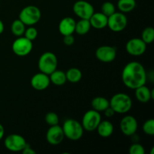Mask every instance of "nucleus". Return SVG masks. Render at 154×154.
I'll use <instances>...</instances> for the list:
<instances>
[{
    "instance_id": "f257e3e1",
    "label": "nucleus",
    "mask_w": 154,
    "mask_h": 154,
    "mask_svg": "<svg viewBox=\"0 0 154 154\" xmlns=\"http://www.w3.org/2000/svg\"><path fill=\"white\" fill-rule=\"evenodd\" d=\"M123 84L131 90H135L145 85L147 72L144 66L139 62L132 61L124 66L121 75Z\"/></svg>"
},
{
    "instance_id": "f03ea898",
    "label": "nucleus",
    "mask_w": 154,
    "mask_h": 154,
    "mask_svg": "<svg viewBox=\"0 0 154 154\" xmlns=\"http://www.w3.org/2000/svg\"><path fill=\"white\" fill-rule=\"evenodd\" d=\"M110 107L117 114H123L129 112L132 107V100L126 93H116L109 100Z\"/></svg>"
},
{
    "instance_id": "7ed1b4c3",
    "label": "nucleus",
    "mask_w": 154,
    "mask_h": 154,
    "mask_svg": "<svg viewBox=\"0 0 154 154\" xmlns=\"http://www.w3.org/2000/svg\"><path fill=\"white\" fill-rule=\"evenodd\" d=\"M62 129L66 138L71 141H78L82 138L84 129L82 125L78 120L68 119L63 123Z\"/></svg>"
},
{
    "instance_id": "20e7f679",
    "label": "nucleus",
    "mask_w": 154,
    "mask_h": 154,
    "mask_svg": "<svg viewBox=\"0 0 154 154\" xmlns=\"http://www.w3.org/2000/svg\"><path fill=\"white\" fill-rule=\"evenodd\" d=\"M57 66H58V60L57 56L54 53L50 51L45 52L39 57L38 66L40 72L49 75L54 71L57 69Z\"/></svg>"
},
{
    "instance_id": "39448f33",
    "label": "nucleus",
    "mask_w": 154,
    "mask_h": 154,
    "mask_svg": "<svg viewBox=\"0 0 154 154\" xmlns=\"http://www.w3.org/2000/svg\"><path fill=\"white\" fill-rule=\"evenodd\" d=\"M42 17L41 10L35 5H28L20 11L19 19L26 26H33L38 23Z\"/></svg>"
},
{
    "instance_id": "423d86ee",
    "label": "nucleus",
    "mask_w": 154,
    "mask_h": 154,
    "mask_svg": "<svg viewBox=\"0 0 154 154\" xmlns=\"http://www.w3.org/2000/svg\"><path fill=\"white\" fill-rule=\"evenodd\" d=\"M101 120H102V116L100 112L91 109L87 111L84 114L81 125L84 130L87 132H93L96 129Z\"/></svg>"
},
{
    "instance_id": "0eeeda50",
    "label": "nucleus",
    "mask_w": 154,
    "mask_h": 154,
    "mask_svg": "<svg viewBox=\"0 0 154 154\" xmlns=\"http://www.w3.org/2000/svg\"><path fill=\"white\" fill-rule=\"evenodd\" d=\"M128 23V20L124 13L114 12L108 17L107 26L114 32H120L126 29Z\"/></svg>"
},
{
    "instance_id": "6e6552de",
    "label": "nucleus",
    "mask_w": 154,
    "mask_h": 154,
    "mask_svg": "<svg viewBox=\"0 0 154 154\" xmlns=\"http://www.w3.org/2000/svg\"><path fill=\"white\" fill-rule=\"evenodd\" d=\"M32 42L24 36L18 37L12 44V51L18 57H26L32 50Z\"/></svg>"
},
{
    "instance_id": "1a4fd4ad",
    "label": "nucleus",
    "mask_w": 154,
    "mask_h": 154,
    "mask_svg": "<svg viewBox=\"0 0 154 154\" xmlns=\"http://www.w3.org/2000/svg\"><path fill=\"white\" fill-rule=\"evenodd\" d=\"M5 147L11 152H21L26 144V139L18 134L8 135L4 141Z\"/></svg>"
},
{
    "instance_id": "9d476101",
    "label": "nucleus",
    "mask_w": 154,
    "mask_h": 154,
    "mask_svg": "<svg viewBox=\"0 0 154 154\" xmlns=\"http://www.w3.org/2000/svg\"><path fill=\"white\" fill-rule=\"evenodd\" d=\"M73 12L80 19L89 20L94 13V8L88 2L78 0L73 5Z\"/></svg>"
},
{
    "instance_id": "9b49d317",
    "label": "nucleus",
    "mask_w": 154,
    "mask_h": 154,
    "mask_svg": "<svg viewBox=\"0 0 154 154\" xmlns=\"http://www.w3.org/2000/svg\"><path fill=\"white\" fill-rule=\"evenodd\" d=\"M147 44L140 38H133L129 39L126 45V52L131 56L138 57L145 53Z\"/></svg>"
},
{
    "instance_id": "f8f14e48",
    "label": "nucleus",
    "mask_w": 154,
    "mask_h": 154,
    "mask_svg": "<svg viewBox=\"0 0 154 154\" xmlns=\"http://www.w3.org/2000/svg\"><path fill=\"white\" fill-rule=\"evenodd\" d=\"M120 130L126 136H132L138 130V124L136 118L132 115L125 116L120 120Z\"/></svg>"
},
{
    "instance_id": "ddd939ff",
    "label": "nucleus",
    "mask_w": 154,
    "mask_h": 154,
    "mask_svg": "<svg viewBox=\"0 0 154 154\" xmlns=\"http://www.w3.org/2000/svg\"><path fill=\"white\" fill-rule=\"evenodd\" d=\"M96 57L98 60L102 63H111L117 57V50L110 45H102L96 51Z\"/></svg>"
},
{
    "instance_id": "4468645a",
    "label": "nucleus",
    "mask_w": 154,
    "mask_h": 154,
    "mask_svg": "<svg viewBox=\"0 0 154 154\" xmlns=\"http://www.w3.org/2000/svg\"><path fill=\"white\" fill-rule=\"evenodd\" d=\"M65 138L62 126L59 125L51 126L46 132V139L51 145H58L63 142Z\"/></svg>"
},
{
    "instance_id": "2eb2a0df",
    "label": "nucleus",
    "mask_w": 154,
    "mask_h": 154,
    "mask_svg": "<svg viewBox=\"0 0 154 154\" xmlns=\"http://www.w3.org/2000/svg\"><path fill=\"white\" fill-rule=\"evenodd\" d=\"M30 84L34 90L42 91V90H46L49 87L51 84V80H50L49 75L40 72L32 77Z\"/></svg>"
},
{
    "instance_id": "dca6fc26",
    "label": "nucleus",
    "mask_w": 154,
    "mask_h": 154,
    "mask_svg": "<svg viewBox=\"0 0 154 154\" xmlns=\"http://www.w3.org/2000/svg\"><path fill=\"white\" fill-rule=\"evenodd\" d=\"M75 24H76V22L75 20L70 17H66L62 19L58 26L60 34L62 35H72L75 32Z\"/></svg>"
},
{
    "instance_id": "f3484780",
    "label": "nucleus",
    "mask_w": 154,
    "mask_h": 154,
    "mask_svg": "<svg viewBox=\"0 0 154 154\" xmlns=\"http://www.w3.org/2000/svg\"><path fill=\"white\" fill-rule=\"evenodd\" d=\"M91 27L96 29H103L108 25V17L102 12H96L89 19Z\"/></svg>"
},
{
    "instance_id": "a211bd4d",
    "label": "nucleus",
    "mask_w": 154,
    "mask_h": 154,
    "mask_svg": "<svg viewBox=\"0 0 154 154\" xmlns=\"http://www.w3.org/2000/svg\"><path fill=\"white\" fill-rule=\"evenodd\" d=\"M135 97L137 100L141 103H147L153 99V90L150 89L145 85L141 86L135 89Z\"/></svg>"
},
{
    "instance_id": "6ab92c4d",
    "label": "nucleus",
    "mask_w": 154,
    "mask_h": 154,
    "mask_svg": "<svg viewBox=\"0 0 154 154\" xmlns=\"http://www.w3.org/2000/svg\"><path fill=\"white\" fill-rule=\"evenodd\" d=\"M96 130L102 138H109L114 133V125L109 120H101Z\"/></svg>"
},
{
    "instance_id": "aec40b11",
    "label": "nucleus",
    "mask_w": 154,
    "mask_h": 154,
    "mask_svg": "<svg viewBox=\"0 0 154 154\" xmlns=\"http://www.w3.org/2000/svg\"><path fill=\"white\" fill-rule=\"evenodd\" d=\"M92 109L98 111V112H103L105 109L110 107V102L108 99L102 96H97L93 98L91 102Z\"/></svg>"
},
{
    "instance_id": "412c9836",
    "label": "nucleus",
    "mask_w": 154,
    "mask_h": 154,
    "mask_svg": "<svg viewBox=\"0 0 154 154\" xmlns=\"http://www.w3.org/2000/svg\"><path fill=\"white\" fill-rule=\"evenodd\" d=\"M49 78L51 80V83L57 86L64 85L67 81L66 72L61 70H57V69H56L52 73L50 74Z\"/></svg>"
},
{
    "instance_id": "4be33fe9",
    "label": "nucleus",
    "mask_w": 154,
    "mask_h": 154,
    "mask_svg": "<svg viewBox=\"0 0 154 154\" xmlns=\"http://www.w3.org/2000/svg\"><path fill=\"white\" fill-rule=\"evenodd\" d=\"M91 25L89 20L81 19L75 24V32L79 35H84L90 32Z\"/></svg>"
},
{
    "instance_id": "5701e85b",
    "label": "nucleus",
    "mask_w": 154,
    "mask_h": 154,
    "mask_svg": "<svg viewBox=\"0 0 154 154\" xmlns=\"http://www.w3.org/2000/svg\"><path fill=\"white\" fill-rule=\"evenodd\" d=\"M136 7L135 0H118L117 8L122 13H129L132 11Z\"/></svg>"
},
{
    "instance_id": "b1692460",
    "label": "nucleus",
    "mask_w": 154,
    "mask_h": 154,
    "mask_svg": "<svg viewBox=\"0 0 154 154\" xmlns=\"http://www.w3.org/2000/svg\"><path fill=\"white\" fill-rule=\"evenodd\" d=\"M66 75L67 81L72 84L78 83L82 78V72L78 68H71L68 69L66 72Z\"/></svg>"
},
{
    "instance_id": "393cba45",
    "label": "nucleus",
    "mask_w": 154,
    "mask_h": 154,
    "mask_svg": "<svg viewBox=\"0 0 154 154\" xmlns=\"http://www.w3.org/2000/svg\"><path fill=\"white\" fill-rule=\"evenodd\" d=\"M11 29L14 35L17 37H20L23 35L24 32L26 30V25L20 19L15 20L12 23Z\"/></svg>"
},
{
    "instance_id": "a878e982",
    "label": "nucleus",
    "mask_w": 154,
    "mask_h": 154,
    "mask_svg": "<svg viewBox=\"0 0 154 154\" xmlns=\"http://www.w3.org/2000/svg\"><path fill=\"white\" fill-rule=\"evenodd\" d=\"M141 39L146 44H151L154 41V29L152 26L146 27L141 32Z\"/></svg>"
},
{
    "instance_id": "bb28decb",
    "label": "nucleus",
    "mask_w": 154,
    "mask_h": 154,
    "mask_svg": "<svg viewBox=\"0 0 154 154\" xmlns=\"http://www.w3.org/2000/svg\"><path fill=\"white\" fill-rule=\"evenodd\" d=\"M116 11V8L114 5L111 2H105L101 7V12L108 17Z\"/></svg>"
},
{
    "instance_id": "cd10ccee",
    "label": "nucleus",
    "mask_w": 154,
    "mask_h": 154,
    "mask_svg": "<svg viewBox=\"0 0 154 154\" xmlns=\"http://www.w3.org/2000/svg\"><path fill=\"white\" fill-rule=\"evenodd\" d=\"M45 120L50 126H55V125H58L60 120H59L58 114H56L55 112H48V114L45 115Z\"/></svg>"
},
{
    "instance_id": "c85d7f7f",
    "label": "nucleus",
    "mask_w": 154,
    "mask_h": 154,
    "mask_svg": "<svg viewBox=\"0 0 154 154\" xmlns=\"http://www.w3.org/2000/svg\"><path fill=\"white\" fill-rule=\"evenodd\" d=\"M143 132L147 135H154V120L153 119H150L147 121L144 122L143 125Z\"/></svg>"
},
{
    "instance_id": "c756f323",
    "label": "nucleus",
    "mask_w": 154,
    "mask_h": 154,
    "mask_svg": "<svg viewBox=\"0 0 154 154\" xmlns=\"http://www.w3.org/2000/svg\"><path fill=\"white\" fill-rule=\"evenodd\" d=\"M23 36L28 38L29 40L33 42L34 40H35L38 36V30L35 27H33L32 26H30L29 28L26 29Z\"/></svg>"
},
{
    "instance_id": "7c9ffc66",
    "label": "nucleus",
    "mask_w": 154,
    "mask_h": 154,
    "mask_svg": "<svg viewBox=\"0 0 154 154\" xmlns=\"http://www.w3.org/2000/svg\"><path fill=\"white\" fill-rule=\"evenodd\" d=\"M129 154H144L145 149L141 144L135 142L129 147Z\"/></svg>"
},
{
    "instance_id": "2f4dec72",
    "label": "nucleus",
    "mask_w": 154,
    "mask_h": 154,
    "mask_svg": "<svg viewBox=\"0 0 154 154\" xmlns=\"http://www.w3.org/2000/svg\"><path fill=\"white\" fill-rule=\"evenodd\" d=\"M63 43L66 46H72L75 43V38L72 35H63Z\"/></svg>"
},
{
    "instance_id": "473e14b6",
    "label": "nucleus",
    "mask_w": 154,
    "mask_h": 154,
    "mask_svg": "<svg viewBox=\"0 0 154 154\" xmlns=\"http://www.w3.org/2000/svg\"><path fill=\"white\" fill-rule=\"evenodd\" d=\"M21 152H22V153H23V154H35L36 153V152L32 148V147L30 146V144H27V143Z\"/></svg>"
},
{
    "instance_id": "72a5a7b5",
    "label": "nucleus",
    "mask_w": 154,
    "mask_h": 154,
    "mask_svg": "<svg viewBox=\"0 0 154 154\" xmlns=\"http://www.w3.org/2000/svg\"><path fill=\"white\" fill-rule=\"evenodd\" d=\"M103 112H104V114H105V117H108V118H110V117H112L114 115V114H115V112L114 111V110H113L111 107H108V108H107V109H105Z\"/></svg>"
},
{
    "instance_id": "f704fd0d",
    "label": "nucleus",
    "mask_w": 154,
    "mask_h": 154,
    "mask_svg": "<svg viewBox=\"0 0 154 154\" xmlns=\"http://www.w3.org/2000/svg\"><path fill=\"white\" fill-rule=\"evenodd\" d=\"M5 135V129H4V126L0 123V141L3 138Z\"/></svg>"
},
{
    "instance_id": "c9c22d12",
    "label": "nucleus",
    "mask_w": 154,
    "mask_h": 154,
    "mask_svg": "<svg viewBox=\"0 0 154 154\" xmlns=\"http://www.w3.org/2000/svg\"><path fill=\"white\" fill-rule=\"evenodd\" d=\"M4 29H5L4 23H3L2 21L0 20V35H1L3 32H4Z\"/></svg>"
}]
</instances>
